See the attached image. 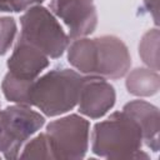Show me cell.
I'll list each match as a JSON object with an SVG mask.
<instances>
[{
  "label": "cell",
  "mask_w": 160,
  "mask_h": 160,
  "mask_svg": "<svg viewBox=\"0 0 160 160\" xmlns=\"http://www.w3.org/2000/svg\"><path fill=\"white\" fill-rule=\"evenodd\" d=\"M32 81L30 80H22L19 79L10 72H8L4 76V80L1 82V90L6 100L21 104V105H29L30 106V89H31Z\"/></svg>",
  "instance_id": "12"
},
{
  "label": "cell",
  "mask_w": 160,
  "mask_h": 160,
  "mask_svg": "<svg viewBox=\"0 0 160 160\" xmlns=\"http://www.w3.org/2000/svg\"><path fill=\"white\" fill-rule=\"evenodd\" d=\"M125 85L131 95L151 96L160 89V76L150 68H136L128 74Z\"/></svg>",
  "instance_id": "11"
},
{
  "label": "cell",
  "mask_w": 160,
  "mask_h": 160,
  "mask_svg": "<svg viewBox=\"0 0 160 160\" xmlns=\"http://www.w3.org/2000/svg\"><path fill=\"white\" fill-rule=\"evenodd\" d=\"M48 66L49 58L42 51L18 39L12 54L8 60V72L22 80L34 81Z\"/></svg>",
  "instance_id": "9"
},
{
  "label": "cell",
  "mask_w": 160,
  "mask_h": 160,
  "mask_svg": "<svg viewBox=\"0 0 160 160\" xmlns=\"http://www.w3.org/2000/svg\"><path fill=\"white\" fill-rule=\"evenodd\" d=\"M54 160H79L89 148L90 124L78 114L51 121L45 131Z\"/></svg>",
  "instance_id": "5"
},
{
  "label": "cell",
  "mask_w": 160,
  "mask_h": 160,
  "mask_svg": "<svg viewBox=\"0 0 160 160\" xmlns=\"http://www.w3.org/2000/svg\"><path fill=\"white\" fill-rule=\"evenodd\" d=\"M122 110L128 112L131 118H134L135 121L139 124L142 134V142H145V145L150 150L158 152L160 149L159 109L145 100H132L125 104Z\"/></svg>",
  "instance_id": "10"
},
{
  "label": "cell",
  "mask_w": 160,
  "mask_h": 160,
  "mask_svg": "<svg viewBox=\"0 0 160 160\" xmlns=\"http://www.w3.org/2000/svg\"><path fill=\"white\" fill-rule=\"evenodd\" d=\"M142 1L146 10L151 14L154 22L158 25L159 24V0H142Z\"/></svg>",
  "instance_id": "17"
},
{
  "label": "cell",
  "mask_w": 160,
  "mask_h": 160,
  "mask_svg": "<svg viewBox=\"0 0 160 160\" xmlns=\"http://www.w3.org/2000/svg\"><path fill=\"white\" fill-rule=\"evenodd\" d=\"M22 0H0V11L2 12H20L22 11Z\"/></svg>",
  "instance_id": "16"
},
{
  "label": "cell",
  "mask_w": 160,
  "mask_h": 160,
  "mask_svg": "<svg viewBox=\"0 0 160 160\" xmlns=\"http://www.w3.org/2000/svg\"><path fill=\"white\" fill-rule=\"evenodd\" d=\"M142 134L139 124L124 110L96 122L91 134V151L105 159H148L141 150Z\"/></svg>",
  "instance_id": "1"
},
{
  "label": "cell",
  "mask_w": 160,
  "mask_h": 160,
  "mask_svg": "<svg viewBox=\"0 0 160 160\" xmlns=\"http://www.w3.org/2000/svg\"><path fill=\"white\" fill-rule=\"evenodd\" d=\"M20 159H52L51 149L49 145V140L45 132L36 135L32 139H29L24 144L21 152L19 154Z\"/></svg>",
  "instance_id": "14"
},
{
  "label": "cell",
  "mask_w": 160,
  "mask_h": 160,
  "mask_svg": "<svg viewBox=\"0 0 160 160\" xmlns=\"http://www.w3.org/2000/svg\"><path fill=\"white\" fill-rule=\"evenodd\" d=\"M115 89L106 79L85 75L78 100L80 114L90 119H100L115 105Z\"/></svg>",
  "instance_id": "8"
},
{
  "label": "cell",
  "mask_w": 160,
  "mask_h": 160,
  "mask_svg": "<svg viewBox=\"0 0 160 160\" xmlns=\"http://www.w3.org/2000/svg\"><path fill=\"white\" fill-rule=\"evenodd\" d=\"M45 124V118L29 105L15 104L0 110V152L5 159L19 158L24 144Z\"/></svg>",
  "instance_id": "4"
},
{
  "label": "cell",
  "mask_w": 160,
  "mask_h": 160,
  "mask_svg": "<svg viewBox=\"0 0 160 160\" xmlns=\"http://www.w3.org/2000/svg\"><path fill=\"white\" fill-rule=\"evenodd\" d=\"M50 9L68 26L69 39L88 36L98 25L94 0H51Z\"/></svg>",
  "instance_id": "7"
},
{
  "label": "cell",
  "mask_w": 160,
  "mask_h": 160,
  "mask_svg": "<svg viewBox=\"0 0 160 160\" xmlns=\"http://www.w3.org/2000/svg\"><path fill=\"white\" fill-rule=\"evenodd\" d=\"M159 29H150L146 31L139 44V55L145 65L150 69L158 71L159 70Z\"/></svg>",
  "instance_id": "13"
},
{
  "label": "cell",
  "mask_w": 160,
  "mask_h": 160,
  "mask_svg": "<svg viewBox=\"0 0 160 160\" xmlns=\"http://www.w3.org/2000/svg\"><path fill=\"white\" fill-rule=\"evenodd\" d=\"M21 31L19 40L29 42L48 58H60L69 46V36L62 30L55 15L41 5L25 10L20 18Z\"/></svg>",
  "instance_id": "3"
},
{
  "label": "cell",
  "mask_w": 160,
  "mask_h": 160,
  "mask_svg": "<svg viewBox=\"0 0 160 160\" xmlns=\"http://www.w3.org/2000/svg\"><path fill=\"white\" fill-rule=\"evenodd\" d=\"M85 75L71 69H54L32 81L30 106H36L46 116H58L78 105Z\"/></svg>",
  "instance_id": "2"
},
{
  "label": "cell",
  "mask_w": 160,
  "mask_h": 160,
  "mask_svg": "<svg viewBox=\"0 0 160 160\" xmlns=\"http://www.w3.org/2000/svg\"><path fill=\"white\" fill-rule=\"evenodd\" d=\"M130 66V52L120 38L114 35L94 38L92 75L116 80L125 76Z\"/></svg>",
  "instance_id": "6"
},
{
  "label": "cell",
  "mask_w": 160,
  "mask_h": 160,
  "mask_svg": "<svg viewBox=\"0 0 160 160\" xmlns=\"http://www.w3.org/2000/svg\"><path fill=\"white\" fill-rule=\"evenodd\" d=\"M16 35V21L14 18H0V55H5Z\"/></svg>",
  "instance_id": "15"
}]
</instances>
